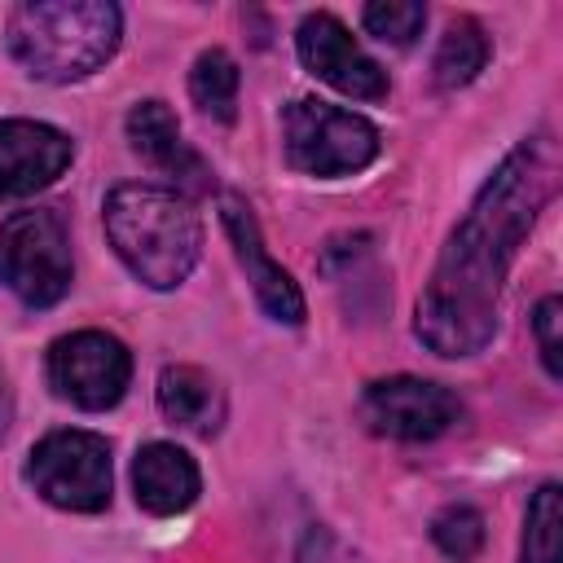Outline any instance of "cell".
Wrapping results in <instances>:
<instances>
[{
  "mask_svg": "<svg viewBox=\"0 0 563 563\" xmlns=\"http://www.w3.org/2000/svg\"><path fill=\"white\" fill-rule=\"evenodd\" d=\"M559 145L550 132L519 141L484 180L471 211L449 233L418 299L413 334L435 356H475L497 334L506 268L559 189Z\"/></svg>",
  "mask_w": 563,
  "mask_h": 563,
  "instance_id": "6da1fadb",
  "label": "cell"
},
{
  "mask_svg": "<svg viewBox=\"0 0 563 563\" xmlns=\"http://www.w3.org/2000/svg\"><path fill=\"white\" fill-rule=\"evenodd\" d=\"M123 13L110 0H26L9 13L4 40L13 62L44 84H75L119 48Z\"/></svg>",
  "mask_w": 563,
  "mask_h": 563,
  "instance_id": "7a4b0ae2",
  "label": "cell"
},
{
  "mask_svg": "<svg viewBox=\"0 0 563 563\" xmlns=\"http://www.w3.org/2000/svg\"><path fill=\"white\" fill-rule=\"evenodd\" d=\"M106 238L128 273L154 290L180 286L202 255V220L194 202L158 185H119L106 198Z\"/></svg>",
  "mask_w": 563,
  "mask_h": 563,
  "instance_id": "3957f363",
  "label": "cell"
},
{
  "mask_svg": "<svg viewBox=\"0 0 563 563\" xmlns=\"http://www.w3.org/2000/svg\"><path fill=\"white\" fill-rule=\"evenodd\" d=\"M70 233L57 211H13L0 224V286L26 308H48L70 290Z\"/></svg>",
  "mask_w": 563,
  "mask_h": 563,
  "instance_id": "277c9868",
  "label": "cell"
},
{
  "mask_svg": "<svg viewBox=\"0 0 563 563\" xmlns=\"http://www.w3.org/2000/svg\"><path fill=\"white\" fill-rule=\"evenodd\" d=\"M282 141L290 167L308 176H352L378 158V128L317 97H299L286 106Z\"/></svg>",
  "mask_w": 563,
  "mask_h": 563,
  "instance_id": "5b68a950",
  "label": "cell"
},
{
  "mask_svg": "<svg viewBox=\"0 0 563 563\" xmlns=\"http://www.w3.org/2000/svg\"><path fill=\"white\" fill-rule=\"evenodd\" d=\"M26 479L57 510H75V515L106 510L110 444L97 431H48L26 457Z\"/></svg>",
  "mask_w": 563,
  "mask_h": 563,
  "instance_id": "8992f818",
  "label": "cell"
},
{
  "mask_svg": "<svg viewBox=\"0 0 563 563\" xmlns=\"http://www.w3.org/2000/svg\"><path fill=\"white\" fill-rule=\"evenodd\" d=\"M132 378L128 347L106 330H75L48 347V387L79 409H110Z\"/></svg>",
  "mask_w": 563,
  "mask_h": 563,
  "instance_id": "52a82bcc",
  "label": "cell"
},
{
  "mask_svg": "<svg viewBox=\"0 0 563 563\" xmlns=\"http://www.w3.org/2000/svg\"><path fill=\"white\" fill-rule=\"evenodd\" d=\"M457 413H462V405L449 387L413 378V374H391L361 391V422L374 435L405 440V444L444 435L457 422Z\"/></svg>",
  "mask_w": 563,
  "mask_h": 563,
  "instance_id": "ba28073f",
  "label": "cell"
},
{
  "mask_svg": "<svg viewBox=\"0 0 563 563\" xmlns=\"http://www.w3.org/2000/svg\"><path fill=\"white\" fill-rule=\"evenodd\" d=\"M295 48H299V62L330 88H339L356 101L387 97V75L378 70V62L369 53H361V44L347 35V26L334 13H308L299 22Z\"/></svg>",
  "mask_w": 563,
  "mask_h": 563,
  "instance_id": "9c48e42d",
  "label": "cell"
},
{
  "mask_svg": "<svg viewBox=\"0 0 563 563\" xmlns=\"http://www.w3.org/2000/svg\"><path fill=\"white\" fill-rule=\"evenodd\" d=\"M220 224H224V233H229V242H233V255H238V264H242V273H246V282H251L260 308H264L273 321H282V325H299V321H303V295H299L295 277L264 251L260 224H255L251 207H246L238 194H224V198H220Z\"/></svg>",
  "mask_w": 563,
  "mask_h": 563,
  "instance_id": "30bf717a",
  "label": "cell"
},
{
  "mask_svg": "<svg viewBox=\"0 0 563 563\" xmlns=\"http://www.w3.org/2000/svg\"><path fill=\"white\" fill-rule=\"evenodd\" d=\"M75 158V145L53 123L35 119H4L0 123V202L31 198L35 189L53 185Z\"/></svg>",
  "mask_w": 563,
  "mask_h": 563,
  "instance_id": "8fae6325",
  "label": "cell"
},
{
  "mask_svg": "<svg viewBox=\"0 0 563 563\" xmlns=\"http://www.w3.org/2000/svg\"><path fill=\"white\" fill-rule=\"evenodd\" d=\"M128 141L132 150L158 167L163 176H172L185 194H207L211 189V167L185 145L176 114L167 110V101H136L128 110Z\"/></svg>",
  "mask_w": 563,
  "mask_h": 563,
  "instance_id": "7c38bea8",
  "label": "cell"
},
{
  "mask_svg": "<svg viewBox=\"0 0 563 563\" xmlns=\"http://www.w3.org/2000/svg\"><path fill=\"white\" fill-rule=\"evenodd\" d=\"M132 488L150 515H180L198 501L202 475H198V462L180 444L154 440L132 462Z\"/></svg>",
  "mask_w": 563,
  "mask_h": 563,
  "instance_id": "4fadbf2b",
  "label": "cell"
},
{
  "mask_svg": "<svg viewBox=\"0 0 563 563\" xmlns=\"http://www.w3.org/2000/svg\"><path fill=\"white\" fill-rule=\"evenodd\" d=\"M158 409L194 435H216L229 413L220 383L198 365H167L158 374Z\"/></svg>",
  "mask_w": 563,
  "mask_h": 563,
  "instance_id": "5bb4252c",
  "label": "cell"
},
{
  "mask_svg": "<svg viewBox=\"0 0 563 563\" xmlns=\"http://www.w3.org/2000/svg\"><path fill=\"white\" fill-rule=\"evenodd\" d=\"M488 62V35L475 18H453L440 48H435V84L444 92L453 88H466Z\"/></svg>",
  "mask_w": 563,
  "mask_h": 563,
  "instance_id": "9a60e30c",
  "label": "cell"
},
{
  "mask_svg": "<svg viewBox=\"0 0 563 563\" xmlns=\"http://www.w3.org/2000/svg\"><path fill=\"white\" fill-rule=\"evenodd\" d=\"M238 62L224 53V48H207V53H198V62H194V70H189V97H194V106L207 114V119H216V123H233V114H238Z\"/></svg>",
  "mask_w": 563,
  "mask_h": 563,
  "instance_id": "2e32d148",
  "label": "cell"
},
{
  "mask_svg": "<svg viewBox=\"0 0 563 563\" xmlns=\"http://www.w3.org/2000/svg\"><path fill=\"white\" fill-rule=\"evenodd\" d=\"M559 528H563V497L559 484H541L523 510V545L519 563H563L559 554Z\"/></svg>",
  "mask_w": 563,
  "mask_h": 563,
  "instance_id": "e0dca14e",
  "label": "cell"
},
{
  "mask_svg": "<svg viewBox=\"0 0 563 563\" xmlns=\"http://www.w3.org/2000/svg\"><path fill=\"white\" fill-rule=\"evenodd\" d=\"M484 537H488L484 532V515L475 506H444L431 519V541L453 563H471L484 550Z\"/></svg>",
  "mask_w": 563,
  "mask_h": 563,
  "instance_id": "ac0fdd59",
  "label": "cell"
},
{
  "mask_svg": "<svg viewBox=\"0 0 563 563\" xmlns=\"http://www.w3.org/2000/svg\"><path fill=\"white\" fill-rule=\"evenodd\" d=\"M361 22H365V31L374 40L405 48L427 26V4H418V0H374V4H365Z\"/></svg>",
  "mask_w": 563,
  "mask_h": 563,
  "instance_id": "d6986e66",
  "label": "cell"
},
{
  "mask_svg": "<svg viewBox=\"0 0 563 563\" xmlns=\"http://www.w3.org/2000/svg\"><path fill=\"white\" fill-rule=\"evenodd\" d=\"M559 321H563V303L559 295H545L532 312V330H537V347H541V361H545V374L550 378H563V343H559Z\"/></svg>",
  "mask_w": 563,
  "mask_h": 563,
  "instance_id": "ffe728a7",
  "label": "cell"
},
{
  "mask_svg": "<svg viewBox=\"0 0 563 563\" xmlns=\"http://www.w3.org/2000/svg\"><path fill=\"white\" fill-rule=\"evenodd\" d=\"M295 563H365L343 537H334L330 528H308L303 532V541H299V554H295Z\"/></svg>",
  "mask_w": 563,
  "mask_h": 563,
  "instance_id": "44dd1931",
  "label": "cell"
},
{
  "mask_svg": "<svg viewBox=\"0 0 563 563\" xmlns=\"http://www.w3.org/2000/svg\"><path fill=\"white\" fill-rule=\"evenodd\" d=\"M9 422H13V391H9V383H4V369H0V440H4Z\"/></svg>",
  "mask_w": 563,
  "mask_h": 563,
  "instance_id": "7402d4cb",
  "label": "cell"
}]
</instances>
